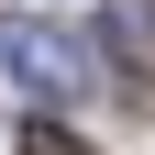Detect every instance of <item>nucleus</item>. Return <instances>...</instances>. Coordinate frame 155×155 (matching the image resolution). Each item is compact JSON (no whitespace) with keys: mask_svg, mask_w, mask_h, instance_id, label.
Wrapping results in <instances>:
<instances>
[{"mask_svg":"<svg viewBox=\"0 0 155 155\" xmlns=\"http://www.w3.org/2000/svg\"><path fill=\"white\" fill-rule=\"evenodd\" d=\"M0 78H22L33 100H78L89 89V45L55 22H33V11H0Z\"/></svg>","mask_w":155,"mask_h":155,"instance_id":"nucleus-1","label":"nucleus"},{"mask_svg":"<svg viewBox=\"0 0 155 155\" xmlns=\"http://www.w3.org/2000/svg\"><path fill=\"white\" fill-rule=\"evenodd\" d=\"M22 155H89V144H78L55 111H33V122H22Z\"/></svg>","mask_w":155,"mask_h":155,"instance_id":"nucleus-2","label":"nucleus"}]
</instances>
